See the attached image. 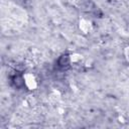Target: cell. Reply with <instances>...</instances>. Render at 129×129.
<instances>
[{"instance_id": "6da1fadb", "label": "cell", "mask_w": 129, "mask_h": 129, "mask_svg": "<svg viewBox=\"0 0 129 129\" xmlns=\"http://www.w3.org/2000/svg\"><path fill=\"white\" fill-rule=\"evenodd\" d=\"M12 83L14 84V86L16 88H21L24 86V83H25V80H24V77L22 75H19V74H16L15 76L12 77Z\"/></svg>"}, {"instance_id": "7a4b0ae2", "label": "cell", "mask_w": 129, "mask_h": 129, "mask_svg": "<svg viewBox=\"0 0 129 129\" xmlns=\"http://www.w3.org/2000/svg\"><path fill=\"white\" fill-rule=\"evenodd\" d=\"M70 56L68 55V54H63V55H61L59 58H58V60H57V64H58V67H60V68H62V69H64V68H68L69 66H70Z\"/></svg>"}]
</instances>
